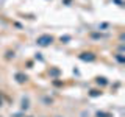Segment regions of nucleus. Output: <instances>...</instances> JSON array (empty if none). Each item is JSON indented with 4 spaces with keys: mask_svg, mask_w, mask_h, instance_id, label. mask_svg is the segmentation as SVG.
Segmentation results:
<instances>
[{
    "mask_svg": "<svg viewBox=\"0 0 125 117\" xmlns=\"http://www.w3.org/2000/svg\"><path fill=\"white\" fill-rule=\"evenodd\" d=\"M50 42H52V36H47V34H45V36H41V38L38 39V44H39V45H49Z\"/></svg>",
    "mask_w": 125,
    "mask_h": 117,
    "instance_id": "f257e3e1",
    "label": "nucleus"
}]
</instances>
